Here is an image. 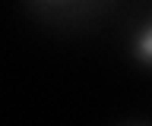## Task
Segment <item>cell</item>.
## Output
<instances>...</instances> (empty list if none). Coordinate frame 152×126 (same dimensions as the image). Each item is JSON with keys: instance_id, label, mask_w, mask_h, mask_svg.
Segmentation results:
<instances>
[{"instance_id": "obj_1", "label": "cell", "mask_w": 152, "mask_h": 126, "mask_svg": "<svg viewBox=\"0 0 152 126\" xmlns=\"http://www.w3.org/2000/svg\"><path fill=\"white\" fill-rule=\"evenodd\" d=\"M130 54H133V60H136V63H142V66H152V19H146L140 29L133 32Z\"/></svg>"}, {"instance_id": "obj_2", "label": "cell", "mask_w": 152, "mask_h": 126, "mask_svg": "<svg viewBox=\"0 0 152 126\" xmlns=\"http://www.w3.org/2000/svg\"><path fill=\"white\" fill-rule=\"evenodd\" d=\"M45 3H64V0H45Z\"/></svg>"}]
</instances>
